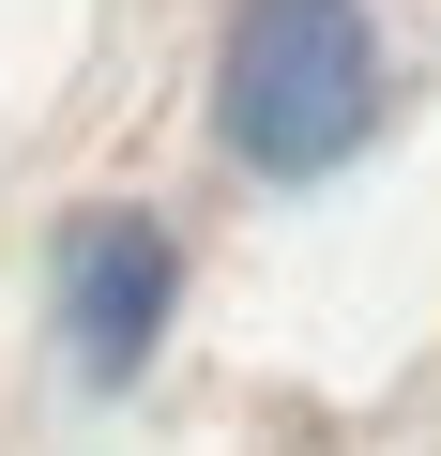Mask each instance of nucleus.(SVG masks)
<instances>
[{
	"instance_id": "obj_1",
	"label": "nucleus",
	"mask_w": 441,
	"mask_h": 456,
	"mask_svg": "<svg viewBox=\"0 0 441 456\" xmlns=\"http://www.w3.org/2000/svg\"><path fill=\"white\" fill-rule=\"evenodd\" d=\"M213 122H229V152L274 167V183L350 167L365 122H380L365 0H244V16H229V77H213Z\"/></svg>"
},
{
	"instance_id": "obj_2",
	"label": "nucleus",
	"mask_w": 441,
	"mask_h": 456,
	"mask_svg": "<svg viewBox=\"0 0 441 456\" xmlns=\"http://www.w3.org/2000/svg\"><path fill=\"white\" fill-rule=\"evenodd\" d=\"M152 320H167V228L152 213H92L61 244V335H77V365L92 380H137Z\"/></svg>"
}]
</instances>
